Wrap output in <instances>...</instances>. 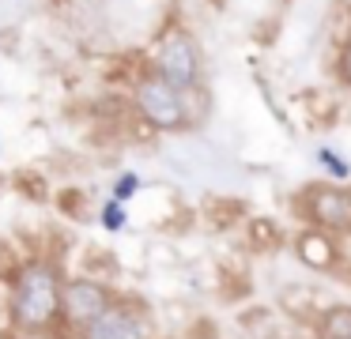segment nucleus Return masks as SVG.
<instances>
[{"mask_svg": "<svg viewBox=\"0 0 351 339\" xmlns=\"http://www.w3.org/2000/svg\"><path fill=\"white\" fill-rule=\"evenodd\" d=\"M61 298H64V286L57 283V271L49 264H27L16 279L12 313L23 328H42L61 309Z\"/></svg>", "mask_w": 351, "mask_h": 339, "instance_id": "f257e3e1", "label": "nucleus"}, {"mask_svg": "<svg viewBox=\"0 0 351 339\" xmlns=\"http://www.w3.org/2000/svg\"><path fill=\"white\" fill-rule=\"evenodd\" d=\"M136 105L155 128L162 132H182L189 125V113H185V90L174 87L162 75H152L136 87Z\"/></svg>", "mask_w": 351, "mask_h": 339, "instance_id": "f03ea898", "label": "nucleus"}, {"mask_svg": "<svg viewBox=\"0 0 351 339\" xmlns=\"http://www.w3.org/2000/svg\"><path fill=\"white\" fill-rule=\"evenodd\" d=\"M84 339H144V324L129 305H110L84 328Z\"/></svg>", "mask_w": 351, "mask_h": 339, "instance_id": "423d86ee", "label": "nucleus"}, {"mask_svg": "<svg viewBox=\"0 0 351 339\" xmlns=\"http://www.w3.org/2000/svg\"><path fill=\"white\" fill-rule=\"evenodd\" d=\"M136 188H140V177H136V173H125V177H117L114 196H117V200H125V196H132Z\"/></svg>", "mask_w": 351, "mask_h": 339, "instance_id": "9b49d317", "label": "nucleus"}, {"mask_svg": "<svg viewBox=\"0 0 351 339\" xmlns=\"http://www.w3.org/2000/svg\"><path fill=\"white\" fill-rule=\"evenodd\" d=\"M102 226H106V230H114V234L125 226V211H121V200H117V196L106 203V208H102Z\"/></svg>", "mask_w": 351, "mask_h": 339, "instance_id": "1a4fd4ad", "label": "nucleus"}, {"mask_svg": "<svg viewBox=\"0 0 351 339\" xmlns=\"http://www.w3.org/2000/svg\"><path fill=\"white\" fill-rule=\"evenodd\" d=\"M321 339H351V305H332L321 316Z\"/></svg>", "mask_w": 351, "mask_h": 339, "instance_id": "6e6552de", "label": "nucleus"}, {"mask_svg": "<svg viewBox=\"0 0 351 339\" xmlns=\"http://www.w3.org/2000/svg\"><path fill=\"white\" fill-rule=\"evenodd\" d=\"M306 211L325 230H351V192H343L336 185L306 188Z\"/></svg>", "mask_w": 351, "mask_h": 339, "instance_id": "39448f33", "label": "nucleus"}, {"mask_svg": "<svg viewBox=\"0 0 351 339\" xmlns=\"http://www.w3.org/2000/svg\"><path fill=\"white\" fill-rule=\"evenodd\" d=\"M155 60H159V75H162V79H170L174 87H182V90L197 87L200 53H197V42H193L185 30H170V34L159 42Z\"/></svg>", "mask_w": 351, "mask_h": 339, "instance_id": "7ed1b4c3", "label": "nucleus"}, {"mask_svg": "<svg viewBox=\"0 0 351 339\" xmlns=\"http://www.w3.org/2000/svg\"><path fill=\"white\" fill-rule=\"evenodd\" d=\"M298 260L310 264V268H328V264H336V245L325 238V234H302L298 238Z\"/></svg>", "mask_w": 351, "mask_h": 339, "instance_id": "0eeeda50", "label": "nucleus"}, {"mask_svg": "<svg viewBox=\"0 0 351 339\" xmlns=\"http://www.w3.org/2000/svg\"><path fill=\"white\" fill-rule=\"evenodd\" d=\"M110 305H114L110 290L102 283H95V279H76V283H69L64 286V298H61L64 316H69V324H76V328H87V324H91L95 316H102Z\"/></svg>", "mask_w": 351, "mask_h": 339, "instance_id": "20e7f679", "label": "nucleus"}, {"mask_svg": "<svg viewBox=\"0 0 351 339\" xmlns=\"http://www.w3.org/2000/svg\"><path fill=\"white\" fill-rule=\"evenodd\" d=\"M340 79L351 87V38L343 42V53H340Z\"/></svg>", "mask_w": 351, "mask_h": 339, "instance_id": "f8f14e48", "label": "nucleus"}, {"mask_svg": "<svg viewBox=\"0 0 351 339\" xmlns=\"http://www.w3.org/2000/svg\"><path fill=\"white\" fill-rule=\"evenodd\" d=\"M317 158H321V162H325L328 170L336 173V177H348V173H351V166H348V162H340V158H336L332 151H317Z\"/></svg>", "mask_w": 351, "mask_h": 339, "instance_id": "9d476101", "label": "nucleus"}]
</instances>
